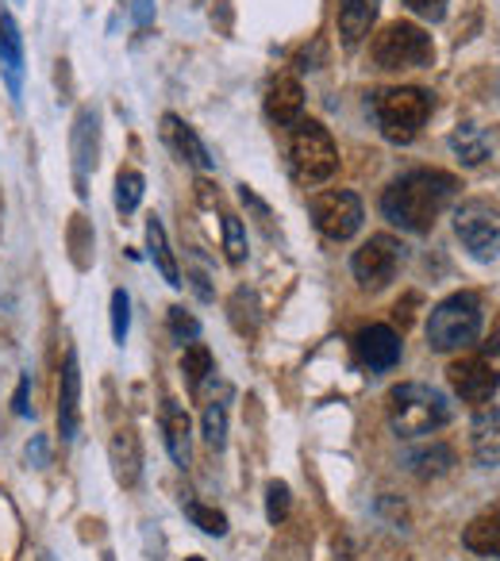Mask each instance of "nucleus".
Wrapping results in <instances>:
<instances>
[{"label": "nucleus", "mask_w": 500, "mask_h": 561, "mask_svg": "<svg viewBox=\"0 0 500 561\" xmlns=\"http://www.w3.org/2000/svg\"><path fill=\"white\" fill-rule=\"evenodd\" d=\"M289 165L293 178L300 185H320V181L336 178L339 170V147L331 139V131L320 119H305L300 116L289 131Z\"/></svg>", "instance_id": "obj_5"}, {"label": "nucleus", "mask_w": 500, "mask_h": 561, "mask_svg": "<svg viewBox=\"0 0 500 561\" xmlns=\"http://www.w3.org/2000/svg\"><path fill=\"white\" fill-rule=\"evenodd\" d=\"M454 234L477 262H492L500 254V208L492 201H462L454 208Z\"/></svg>", "instance_id": "obj_8"}, {"label": "nucleus", "mask_w": 500, "mask_h": 561, "mask_svg": "<svg viewBox=\"0 0 500 561\" xmlns=\"http://www.w3.org/2000/svg\"><path fill=\"white\" fill-rule=\"evenodd\" d=\"M446 381H451V389L458 392L466 404H477V408L489 404L500 389V335L489 339L481 351L451 362Z\"/></svg>", "instance_id": "obj_6"}, {"label": "nucleus", "mask_w": 500, "mask_h": 561, "mask_svg": "<svg viewBox=\"0 0 500 561\" xmlns=\"http://www.w3.org/2000/svg\"><path fill=\"white\" fill-rule=\"evenodd\" d=\"M462 546H466L469 553H481V558L500 561V504L485 507L481 515L469 519V527L462 530Z\"/></svg>", "instance_id": "obj_20"}, {"label": "nucleus", "mask_w": 500, "mask_h": 561, "mask_svg": "<svg viewBox=\"0 0 500 561\" xmlns=\"http://www.w3.org/2000/svg\"><path fill=\"white\" fill-rule=\"evenodd\" d=\"M127 331H132V297L124 289H116L112 293V339L124 346Z\"/></svg>", "instance_id": "obj_31"}, {"label": "nucleus", "mask_w": 500, "mask_h": 561, "mask_svg": "<svg viewBox=\"0 0 500 561\" xmlns=\"http://www.w3.org/2000/svg\"><path fill=\"white\" fill-rule=\"evenodd\" d=\"M305 112V89H300L297 78H277L266 93V116L274 119L277 127H293Z\"/></svg>", "instance_id": "obj_19"}, {"label": "nucleus", "mask_w": 500, "mask_h": 561, "mask_svg": "<svg viewBox=\"0 0 500 561\" xmlns=\"http://www.w3.org/2000/svg\"><path fill=\"white\" fill-rule=\"evenodd\" d=\"M143 188H147V181H143L139 170H120L116 173V211L120 216H132V211L139 208Z\"/></svg>", "instance_id": "obj_27"}, {"label": "nucleus", "mask_w": 500, "mask_h": 561, "mask_svg": "<svg viewBox=\"0 0 500 561\" xmlns=\"http://www.w3.org/2000/svg\"><path fill=\"white\" fill-rule=\"evenodd\" d=\"M70 154H73V178H78V193L86 196V178L96 170V158H101V108H96V104H86V108L73 116Z\"/></svg>", "instance_id": "obj_11"}, {"label": "nucleus", "mask_w": 500, "mask_h": 561, "mask_svg": "<svg viewBox=\"0 0 500 561\" xmlns=\"http://www.w3.org/2000/svg\"><path fill=\"white\" fill-rule=\"evenodd\" d=\"M81 431V366L78 351H66L63 374H58V435L63 443H73Z\"/></svg>", "instance_id": "obj_12"}, {"label": "nucleus", "mask_w": 500, "mask_h": 561, "mask_svg": "<svg viewBox=\"0 0 500 561\" xmlns=\"http://www.w3.org/2000/svg\"><path fill=\"white\" fill-rule=\"evenodd\" d=\"M481 300L474 293H454V297L439 300L428 316V346L439 354L462 351V346H474L481 335Z\"/></svg>", "instance_id": "obj_4"}, {"label": "nucleus", "mask_w": 500, "mask_h": 561, "mask_svg": "<svg viewBox=\"0 0 500 561\" xmlns=\"http://www.w3.org/2000/svg\"><path fill=\"white\" fill-rule=\"evenodd\" d=\"M374 62L382 70H423L435 62V43L416 24H389L374 39Z\"/></svg>", "instance_id": "obj_7"}, {"label": "nucleus", "mask_w": 500, "mask_h": 561, "mask_svg": "<svg viewBox=\"0 0 500 561\" xmlns=\"http://www.w3.org/2000/svg\"><path fill=\"white\" fill-rule=\"evenodd\" d=\"M147 254L170 289H181V285H185V280H181V270H178V257H173V250H170V239H166V227L158 216L147 219Z\"/></svg>", "instance_id": "obj_22"}, {"label": "nucleus", "mask_w": 500, "mask_h": 561, "mask_svg": "<svg viewBox=\"0 0 500 561\" xmlns=\"http://www.w3.org/2000/svg\"><path fill=\"white\" fill-rule=\"evenodd\" d=\"M170 335L178 339V343H196L201 323H196V316H189L185 308H170Z\"/></svg>", "instance_id": "obj_32"}, {"label": "nucleus", "mask_w": 500, "mask_h": 561, "mask_svg": "<svg viewBox=\"0 0 500 561\" xmlns=\"http://www.w3.org/2000/svg\"><path fill=\"white\" fill-rule=\"evenodd\" d=\"M0 70L9 81V93L20 101V85H24V35H20L12 12L0 9Z\"/></svg>", "instance_id": "obj_16"}, {"label": "nucleus", "mask_w": 500, "mask_h": 561, "mask_svg": "<svg viewBox=\"0 0 500 561\" xmlns=\"http://www.w3.org/2000/svg\"><path fill=\"white\" fill-rule=\"evenodd\" d=\"M451 150H454V158H458L462 165H485L489 162V154H492V142H489V135H485V127H477V124H458L451 131Z\"/></svg>", "instance_id": "obj_24"}, {"label": "nucleus", "mask_w": 500, "mask_h": 561, "mask_svg": "<svg viewBox=\"0 0 500 561\" xmlns=\"http://www.w3.org/2000/svg\"><path fill=\"white\" fill-rule=\"evenodd\" d=\"M308 211H312L316 231L331 242L354 239V234L362 231V219H366L359 193H351V188H328V193H316L312 201H308Z\"/></svg>", "instance_id": "obj_9"}, {"label": "nucleus", "mask_w": 500, "mask_h": 561, "mask_svg": "<svg viewBox=\"0 0 500 561\" xmlns=\"http://www.w3.org/2000/svg\"><path fill=\"white\" fill-rule=\"evenodd\" d=\"M458 196V178L443 170L400 173L382 193V216L408 234H428Z\"/></svg>", "instance_id": "obj_1"}, {"label": "nucleus", "mask_w": 500, "mask_h": 561, "mask_svg": "<svg viewBox=\"0 0 500 561\" xmlns=\"http://www.w3.org/2000/svg\"><path fill=\"white\" fill-rule=\"evenodd\" d=\"M219 227H224V250H227V262L231 265H242L247 262V227H242L239 216H231L227 211L224 219H219Z\"/></svg>", "instance_id": "obj_28"}, {"label": "nucleus", "mask_w": 500, "mask_h": 561, "mask_svg": "<svg viewBox=\"0 0 500 561\" xmlns=\"http://www.w3.org/2000/svg\"><path fill=\"white\" fill-rule=\"evenodd\" d=\"M162 435L173 466L189 469V461H193V423H189V412L178 400H166L162 404Z\"/></svg>", "instance_id": "obj_15"}, {"label": "nucleus", "mask_w": 500, "mask_h": 561, "mask_svg": "<svg viewBox=\"0 0 500 561\" xmlns=\"http://www.w3.org/2000/svg\"><path fill=\"white\" fill-rule=\"evenodd\" d=\"M289 507H293L289 484H285V481H270V484H266V519L277 527V523L289 519Z\"/></svg>", "instance_id": "obj_30"}, {"label": "nucleus", "mask_w": 500, "mask_h": 561, "mask_svg": "<svg viewBox=\"0 0 500 561\" xmlns=\"http://www.w3.org/2000/svg\"><path fill=\"white\" fill-rule=\"evenodd\" d=\"M201 431H204V443L212 450H224L227 446V400H208L201 415Z\"/></svg>", "instance_id": "obj_26"}, {"label": "nucleus", "mask_w": 500, "mask_h": 561, "mask_svg": "<svg viewBox=\"0 0 500 561\" xmlns=\"http://www.w3.org/2000/svg\"><path fill=\"white\" fill-rule=\"evenodd\" d=\"M405 4L420 20H431V24H439V20L446 16V0H405Z\"/></svg>", "instance_id": "obj_33"}, {"label": "nucleus", "mask_w": 500, "mask_h": 561, "mask_svg": "<svg viewBox=\"0 0 500 561\" xmlns=\"http://www.w3.org/2000/svg\"><path fill=\"white\" fill-rule=\"evenodd\" d=\"M385 415H389V427L397 438H420L446 427L454 412H451V400L439 389H431L423 381H405L389 392Z\"/></svg>", "instance_id": "obj_2"}, {"label": "nucleus", "mask_w": 500, "mask_h": 561, "mask_svg": "<svg viewBox=\"0 0 500 561\" xmlns=\"http://www.w3.org/2000/svg\"><path fill=\"white\" fill-rule=\"evenodd\" d=\"M469 443H474L477 466L497 469L500 466V408L481 404V412L474 415V427H469Z\"/></svg>", "instance_id": "obj_18"}, {"label": "nucleus", "mask_w": 500, "mask_h": 561, "mask_svg": "<svg viewBox=\"0 0 500 561\" xmlns=\"http://www.w3.org/2000/svg\"><path fill=\"white\" fill-rule=\"evenodd\" d=\"M162 135H166V142L173 147V154H178L181 162L193 165V170H212V165H216V162H212V154H208V147L201 142V135H196L181 116H173V112H166V116H162Z\"/></svg>", "instance_id": "obj_17"}, {"label": "nucleus", "mask_w": 500, "mask_h": 561, "mask_svg": "<svg viewBox=\"0 0 500 561\" xmlns=\"http://www.w3.org/2000/svg\"><path fill=\"white\" fill-rule=\"evenodd\" d=\"M185 515L193 519V527H201V530H204V535H212V538H224V535H227V515H224V512H216V507L189 500V504H185Z\"/></svg>", "instance_id": "obj_29"}, {"label": "nucleus", "mask_w": 500, "mask_h": 561, "mask_svg": "<svg viewBox=\"0 0 500 561\" xmlns=\"http://www.w3.org/2000/svg\"><path fill=\"white\" fill-rule=\"evenodd\" d=\"M431 101L428 89L420 85H400V89H385V93L374 96V116H377V127L389 142L397 147H408L416 135L423 131V124L431 119Z\"/></svg>", "instance_id": "obj_3"}, {"label": "nucleus", "mask_w": 500, "mask_h": 561, "mask_svg": "<svg viewBox=\"0 0 500 561\" xmlns=\"http://www.w3.org/2000/svg\"><path fill=\"white\" fill-rule=\"evenodd\" d=\"M27 389H32V377H20V385H16V397H12V412L16 415H27L32 412V404H27Z\"/></svg>", "instance_id": "obj_34"}, {"label": "nucleus", "mask_w": 500, "mask_h": 561, "mask_svg": "<svg viewBox=\"0 0 500 561\" xmlns=\"http://www.w3.org/2000/svg\"><path fill=\"white\" fill-rule=\"evenodd\" d=\"M405 469L420 481H435V477H446L454 469V450L446 443H431L420 446V450L405 454Z\"/></svg>", "instance_id": "obj_23"}, {"label": "nucleus", "mask_w": 500, "mask_h": 561, "mask_svg": "<svg viewBox=\"0 0 500 561\" xmlns=\"http://www.w3.org/2000/svg\"><path fill=\"white\" fill-rule=\"evenodd\" d=\"M400 262H405V247L393 234H370L351 257V273L359 277L362 289H385L397 277Z\"/></svg>", "instance_id": "obj_10"}, {"label": "nucleus", "mask_w": 500, "mask_h": 561, "mask_svg": "<svg viewBox=\"0 0 500 561\" xmlns=\"http://www.w3.org/2000/svg\"><path fill=\"white\" fill-rule=\"evenodd\" d=\"M216 374V362H212V351L204 343H189L185 354H181V377H185V389L193 397H201L204 381Z\"/></svg>", "instance_id": "obj_25"}, {"label": "nucleus", "mask_w": 500, "mask_h": 561, "mask_svg": "<svg viewBox=\"0 0 500 561\" xmlns=\"http://www.w3.org/2000/svg\"><path fill=\"white\" fill-rule=\"evenodd\" d=\"M27 466H35V469H43L47 466V443H43L39 435L27 443Z\"/></svg>", "instance_id": "obj_35"}, {"label": "nucleus", "mask_w": 500, "mask_h": 561, "mask_svg": "<svg viewBox=\"0 0 500 561\" xmlns=\"http://www.w3.org/2000/svg\"><path fill=\"white\" fill-rule=\"evenodd\" d=\"M400 335L393 328H385V323H370L366 331H359V343H354V351H359L362 366L374 369V374H385V369H393L400 362Z\"/></svg>", "instance_id": "obj_13"}, {"label": "nucleus", "mask_w": 500, "mask_h": 561, "mask_svg": "<svg viewBox=\"0 0 500 561\" xmlns=\"http://www.w3.org/2000/svg\"><path fill=\"white\" fill-rule=\"evenodd\" d=\"M109 461H112V473H116V481L124 484V489H135V484H139L143 443H139V435H135L132 423L116 427V435H112V443H109Z\"/></svg>", "instance_id": "obj_14"}, {"label": "nucleus", "mask_w": 500, "mask_h": 561, "mask_svg": "<svg viewBox=\"0 0 500 561\" xmlns=\"http://www.w3.org/2000/svg\"><path fill=\"white\" fill-rule=\"evenodd\" d=\"M377 4L382 0H339V35L343 47H359L370 35V24L377 20Z\"/></svg>", "instance_id": "obj_21"}, {"label": "nucleus", "mask_w": 500, "mask_h": 561, "mask_svg": "<svg viewBox=\"0 0 500 561\" xmlns=\"http://www.w3.org/2000/svg\"><path fill=\"white\" fill-rule=\"evenodd\" d=\"M185 561H208V558H201V553H193V558H185Z\"/></svg>", "instance_id": "obj_36"}]
</instances>
